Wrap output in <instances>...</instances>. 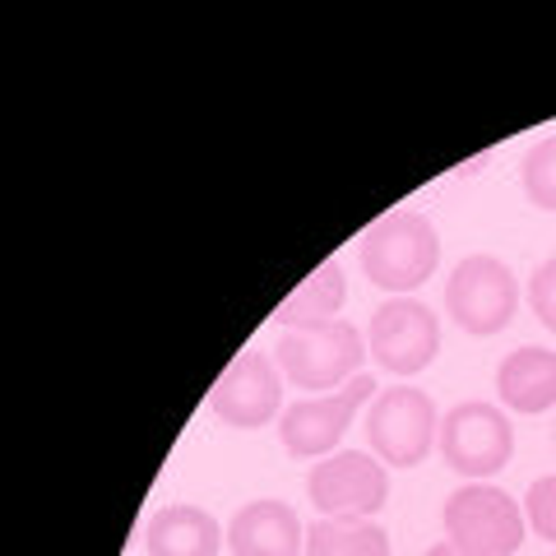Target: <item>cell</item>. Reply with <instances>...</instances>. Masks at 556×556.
<instances>
[{
  "mask_svg": "<svg viewBox=\"0 0 556 556\" xmlns=\"http://www.w3.org/2000/svg\"><path fill=\"white\" fill-rule=\"evenodd\" d=\"M441 265V237L437 223L417 208H394V214L376 218L362 232V274L371 278L380 292H399L408 298L422 288Z\"/></svg>",
  "mask_w": 556,
  "mask_h": 556,
  "instance_id": "cell-1",
  "label": "cell"
},
{
  "mask_svg": "<svg viewBox=\"0 0 556 556\" xmlns=\"http://www.w3.org/2000/svg\"><path fill=\"white\" fill-rule=\"evenodd\" d=\"M362 334L348 320H325L306 329H288L278 339V371L298 390H343L362 376Z\"/></svg>",
  "mask_w": 556,
  "mask_h": 556,
  "instance_id": "cell-2",
  "label": "cell"
},
{
  "mask_svg": "<svg viewBox=\"0 0 556 556\" xmlns=\"http://www.w3.org/2000/svg\"><path fill=\"white\" fill-rule=\"evenodd\" d=\"M445 306L455 325L464 334H501L510 320H515V306H519V283L506 260L496 255H468L455 265L445 283Z\"/></svg>",
  "mask_w": 556,
  "mask_h": 556,
  "instance_id": "cell-3",
  "label": "cell"
},
{
  "mask_svg": "<svg viewBox=\"0 0 556 556\" xmlns=\"http://www.w3.org/2000/svg\"><path fill=\"white\" fill-rule=\"evenodd\" d=\"M441 455L464 478H492L515 455V427L486 399H468L441 417Z\"/></svg>",
  "mask_w": 556,
  "mask_h": 556,
  "instance_id": "cell-4",
  "label": "cell"
},
{
  "mask_svg": "<svg viewBox=\"0 0 556 556\" xmlns=\"http://www.w3.org/2000/svg\"><path fill=\"white\" fill-rule=\"evenodd\" d=\"M367 437L371 450L390 468H413L427 459L431 441L441 437V417L437 404L413 390V386H390L371 399V413H367Z\"/></svg>",
  "mask_w": 556,
  "mask_h": 556,
  "instance_id": "cell-5",
  "label": "cell"
},
{
  "mask_svg": "<svg viewBox=\"0 0 556 556\" xmlns=\"http://www.w3.org/2000/svg\"><path fill=\"white\" fill-rule=\"evenodd\" d=\"M525 510L492 482H473L459 486L455 496L445 501V538L459 543L468 552L482 556H510L525 543Z\"/></svg>",
  "mask_w": 556,
  "mask_h": 556,
  "instance_id": "cell-6",
  "label": "cell"
},
{
  "mask_svg": "<svg viewBox=\"0 0 556 556\" xmlns=\"http://www.w3.org/2000/svg\"><path fill=\"white\" fill-rule=\"evenodd\" d=\"M306 496L325 519H371L390 501L386 464H376L362 450L325 455L306 478Z\"/></svg>",
  "mask_w": 556,
  "mask_h": 556,
  "instance_id": "cell-7",
  "label": "cell"
},
{
  "mask_svg": "<svg viewBox=\"0 0 556 556\" xmlns=\"http://www.w3.org/2000/svg\"><path fill=\"white\" fill-rule=\"evenodd\" d=\"M376 394V380L371 376H353L343 390L334 394H311V399H298L288 404L283 417H278V437H283V450L298 459H325L329 450L343 441L348 422L353 413L367 404Z\"/></svg>",
  "mask_w": 556,
  "mask_h": 556,
  "instance_id": "cell-8",
  "label": "cell"
},
{
  "mask_svg": "<svg viewBox=\"0 0 556 556\" xmlns=\"http://www.w3.org/2000/svg\"><path fill=\"white\" fill-rule=\"evenodd\" d=\"M441 353V320L417 298H390L371 316V357L394 376L427 371Z\"/></svg>",
  "mask_w": 556,
  "mask_h": 556,
  "instance_id": "cell-9",
  "label": "cell"
},
{
  "mask_svg": "<svg viewBox=\"0 0 556 556\" xmlns=\"http://www.w3.org/2000/svg\"><path fill=\"white\" fill-rule=\"evenodd\" d=\"M278 399H283V380H278L274 362L265 353H241V357H232V367L214 380L208 408L228 427L255 431L278 413Z\"/></svg>",
  "mask_w": 556,
  "mask_h": 556,
  "instance_id": "cell-10",
  "label": "cell"
},
{
  "mask_svg": "<svg viewBox=\"0 0 556 556\" xmlns=\"http://www.w3.org/2000/svg\"><path fill=\"white\" fill-rule=\"evenodd\" d=\"M228 547L237 556H302L306 533L302 519L283 501H251L228 525Z\"/></svg>",
  "mask_w": 556,
  "mask_h": 556,
  "instance_id": "cell-11",
  "label": "cell"
},
{
  "mask_svg": "<svg viewBox=\"0 0 556 556\" xmlns=\"http://www.w3.org/2000/svg\"><path fill=\"white\" fill-rule=\"evenodd\" d=\"M501 404L515 413H543L556 404V353L552 348H515L496 367Z\"/></svg>",
  "mask_w": 556,
  "mask_h": 556,
  "instance_id": "cell-12",
  "label": "cell"
},
{
  "mask_svg": "<svg viewBox=\"0 0 556 556\" xmlns=\"http://www.w3.org/2000/svg\"><path fill=\"white\" fill-rule=\"evenodd\" d=\"M144 547H149V556H218L223 529H218V519L200 506H167L149 519Z\"/></svg>",
  "mask_w": 556,
  "mask_h": 556,
  "instance_id": "cell-13",
  "label": "cell"
},
{
  "mask_svg": "<svg viewBox=\"0 0 556 556\" xmlns=\"http://www.w3.org/2000/svg\"><path fill=\"white\" fill-rule=\"evenodd\" d=\"M348 298V283H343V265L339 260H325L320 269H311L298 288L278 302L274 320L288 325V329H306V325H325V320H339V306Z\"/></svg>",
  "mask_w": 556,
  "mask_h": 556,
  "instance_id": "cell-14",
  "label": "cell"
},
{
  "mask_svg": "<svg viewBox=\"0 0 556 556\" xmlns=\"http://www.w3.org/2000/svg\"><path fill=\"white\" fill-rule=\"evenodd\" d=\"M302 556H390V538L371 519H320L311 525Z\"/></svg>",
  "mask_w": 556,
  "mask_h": 556,
  "instance_id": "cell-15",
  "label": "cell"
},
{
  "mask_svg": "<svg viewBox=\"0 0 556 556\" xmlns=\"http://www.w3.org/2000/svg\"><path fill=\"white\" fill-rule=\"evenodd\" d=\"M519 177H525V195L556 214V135L538 139V144L525 153V167H519Z\"/></svg>",
  "mask_w": 556,
  "mask_h": 556,
  "instance_id": "cell-16",
  "label": "cell"
},
{
  "mask_svg": "<svg viewBox=\"0 0 556 556\" xmlns=\"http://www.w3.org/2000/svg\"><path fill=\"white\" fill-rule=\"evenodd\" d=\"M525 519L538 529V538L556 543V473L552 478H538L525 496Z\"/></svg>",
  "mask_w": 556,
  "mask_h": 556,
  "instance_id": "cell-17",
  "label": "cell"
},
{
  "mask_svg": "<svg viewBox=\"0 0 556 556\" xmlns=\"http://www.w3.org/2000/svg\"><path fill=\"white\" fill-rule=\"evenodd\" d=\"M529 306H533L538 325H547L556 334V255L533 269V278H529Z\"/></svg>",
  "mask_w": 556,
  "mask_h": 556,
  "instance_id": "cell-18",
  "label": "cell"
},
{
  "mask_svg": "<svg viewBox=\"0 0 556 556\" xmlns=\"http://www.w3.org/2000/svg\"><path fill=\"white\" fill-rule=\"evenodd\" d=\"M427 556H482V552H468V547H459V543H450V538H441L437 547H427Z\"/></svg>",
  "mask_w": 556,
  "mask_h": 556,
  "instance_id": "cell-19",
  "label": "cell"
}]
</instances>
